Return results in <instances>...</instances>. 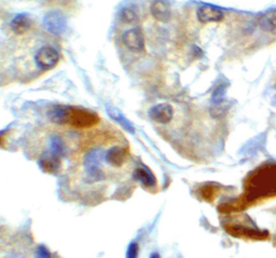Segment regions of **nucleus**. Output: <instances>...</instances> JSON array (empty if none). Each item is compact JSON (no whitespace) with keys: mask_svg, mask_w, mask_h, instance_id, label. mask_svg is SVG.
I'll return each instance as SVG.
<instances>
[{"mask_svg":"<svg viewBox=\"0 0 276 258\" xmlns=\"http://www.w3.org/2000/svg\"><path fill=\"white\" fill-rule=\"evenodd\" d=\"M173 108L167 103L155 105L154 108H151L149 111L150 119H152L160 124H167L168 122H171V120L173 119Z\"/></svg>","mask_w":276,"mask_h":258,"instance_id":"6e6552de","label":"nucleus"},{"mask_svg":"<svg viewBox=\"0 0 276 258\" xmlns=\"http://www.w3.org/2000/svg\"><path fill=\"white\" fill-rule=\"evenodd\" d=\"M39 165L42 168L43 171L49 172V173H55L59 170L62 161H60V157L54 155L51 152H47L41 156Z\"/></svg>","mask_w":276,"mask_h":258,"instance_id":"f8f14e48","label":"nucleus"},{"mask_svg":"<svg viewBox=\"0 0 276 258\" xmlns=\"http://www.w3.org/2000/svg\"><path fill=\"white\" fill-rule=\"evenodd\" d=\"M151 14L154 15L155 19L159 22L166 23L171 20L172 11L171 8L163 0H156L151 6Z\"/></svg>","mask_w":276,"mask_h":258,"instance_id":"9b49d317","label":"nucleus"},{"mask_svg":"<svg viewBox=\"0 0 276 258\" xmlns=\"http://www.w3.org/2000/svg\"><path fill=\"white\" fill-rule=\"evenodd\" d=\"M48 114L53 123L76 128H90L100 122L96 113L77 106L55 105L50 109Z\"/></svg>","mask_w":276,"mask_h":258,"instance_id":"f257e3e1","label":"nucleus"},{"mask_svg":"<svg viewBox=\"0 0 276 258\" xmlns=\"http://www.w3.org/2000/svg\"><path fill=\"white\" fill-rule=\"evenodd\" d=\"M260 27L266 31L276 30V9L268 13H265L259 22Z\"/></svg>","mask_w":276,"mask_h":258,"instance_id":"dca6fc26","label":"nucleus"},{"mask_svg":"<svg viewBox=\"0 0 276 258\" xmlns=\"http://www.w3.org/2000/svg\"><path fill=\"white\" fill-rule=\"evenodd\" d=\"M58 61V53L51 47L41 48L36 55V63L42 70L54 68Z\"/></svg>","mask_w":276,"mask_h":258,"instance_id":"20e7f679","label":"nucleus"},{"mask_svg":"<svg viewBox=\"0 0 276 258\" xmlns=\"http://www.w3.org/2000/svg\"><path fill=\"white\" fill-rule=\"evenodd\" d=\"M128 150L121 146L111 148L106 154V161L110 166L119 168L122 167L127 162Z\"/></svg>","mask_w":276,"mask_h":258,"instance_id":"9d476101","label":"nucleus"},{"mask_svg":"<svg viewBox=\"0 0 276 258\" xmlns=\"http://www.w3.org/2000/svg\"><path fill=\"white\" fill-rule=\"evenodd\" d=\"M227 231L233 236L243 237L247 239H264L266 237H269V234H266V231L261 233V231L259 230H256V229L245 227V226H239V225L228 226Z\"/></svg>","mask_w":276,"mask_h":258,"instance_id":"1a4fd4ad","label":"nucleus"},{"mask_svg":"<svg viewBox=\"0 0 276 258\" xmlns=\"http://www.w3.org/2000/svg\"><path fill=\"white\" fill-rule=\"evenodd\" d=\"M135 179L138 180L145 188L152 189L157 185V179L148 168L146 167H139L135 170Z\"/></svg>","mask_w":276,"mask_h":258,"instance_id":"ddd939ff","label":"nucleus"},{"mask_svg":"<svg viewBox=\"0 0 276 258\" xmlns=\"http://www.w3.org/2000/svg\"><path fill=\"white\" fill-rule=\"evenodd\" d=\"M122 20L127 23H134L137 21L138 16H137V12L134 10V9L132 8H127L124 9L121 13Z\"/></svg>","mask_w":276,"mask_h":258,"instance_id":"a211bd4d","label":"nucleus"},{"mask_svg":"<svg viewBox=\"0 0 276 258\" xmlns=\"http://www.w3.org/2000/svg\"><path fill=\"white\" fill-rule=\"evenodd\" d=\"M150 258H160V255H159V254H157V253H155V254L151 255V257H150Z\"/></svg>","mask_w":276,"mask_h":258,"instance_id":"4be33fe9","label":"nucleus"},{"mask_svg":"<svg viewBox=\"0 0 276 258\" xmlns=\"http://www.w3.org/2000/svg\"><path fill=\"white\" fill-rule=\"evenodd\" d=\"M32 21L26 14H20L15 16L13 21L11 22V28L17 34H22L25 33L26 31H28Z\"/></svg>","mask_w":276,"mask_h":258,"instance_id":"2eb2a0df","label":"nucleus"},{"mask_svg":"<svg viewBox=\"0 0 276 258\" xmlns=\"http://www.w3.org/2000/svg\"><path fill=\"white\" fill-rule=\"evenodd\" d=\"M44 27L54 34H60L65 31V17L58 12H50L44 17Z\"/></svg>","mask_w":276,"mask_h":258,"instance_id":"0eeeda50","label":"nucleus"},{"mask_svg":"<svg viewBox=\"0 0 276 258\" xmlns=\"http://www.w3.org/2000/svg\"><path fill=\"white\" fill-rule=\"evenodd\" d=\"M249 197H270L276 195V165L262 167L247 181Z\"/></svg>","mask_w":276,"mask_h":258,"instance_id":"f03ea898","label":"nucleus"},{"mask_svg":"<svg viewBox=\"0 0 276 258\" xmlns=\"http://www.w3.org/2000/svg\"><path fill=\"white\" fill-rule=\"evenodd\" d=\"M198 20L203 24L220 22L224 20V12H222L218 7L211 5H203L198 10Z\"/></svg>","mask_w":276,"mask_h":258,"instance_id":"423d86ee","label":"nucleus"},{"mask_svg":"<svg viewBox=\"0 0 276 258\" xmlns=\"http://www.w3.org/2000/svg\"><path fill=\"white\" fill-rule=\"evenodd\" d=\"M123 42L129 50L133 52H141L145 47L144 35L139 28H133L123 34Z\"/></svg>","mask_w":276,"mask_h":258,"instance_id":"39448f33","label":"nucleus"},{"mask_svg":"<svg viewBox=\"0 0 276 258\" xmlns=\"http://www.w3.org/2000/svg\"><path fill=\"white\" fill-rule=\"evenodd\" d=\"M107 112H108V114L110 115V118L117 122L119 125H121L124 129L128 130L131 133L135 132V129H134V127H133L132 123L126 117H124L120 110L110 105V106H108V108H107Z\"/></svg>","mask_w":276,"mask_h":258,"instance_id":"4468645a","label":"nucleus"},{"mask_svg":"<svg viewBox=\"0 0 276 258\" xmlns=\"http://www.w3.org/2000/svg\"><path fill=\"white\" fill-rule=\"evenodd\" d=\"M5 258H25L23 255L21 254H17V253H13V254H10V255H8L6 256Z\"/></svg>","mask_w":276,"mask_h":258,"instance_id":"412c9836","label":"nucleus"},{"mask_svg":"<svg viewBox=\"0 0 276 258\" xmlns=\"http://www.w3.org/2000/svg\"><path fill=\"white\" fill-rule=\"evenodd\" d=\"M35 258H51V254L44 246H39L38 250L36 251Z\"/></svg>","mask_w":276,"mask_h":258,"instance_id":"aec40b11","label":"nucleus"},{"mask_svg":"<svg viewBox=\"0 0 276 258\" xmlns=\"http://www.w3.org/2000/svg\"><path fill=\"white\" fill-rule=\"evenodd\" d=\"M138 245L137 243H132L129 246V250L127 253V258H137L138 257Z\"/></svg>","mask_w":276,"mask_h":258,"instance_id":"6ab92c4d","label":"nucleus"},{"mask_svg":"<svg viewBox=\"0 0 276 258\" xmlns=\"http://www.w3.org/2000/svg\"><path fill=\"white\" fill-rule=\"evenodd\" d=\"M50 152L60 158L63 157L65 154L64 141L57 136L52 137L50 140Z\"/></svg>","mask_w":276,"mask_h":258,"instance_id":"f3484780","label":"nucleus"},{"mask_svg":"<svg viewBox=\"0 0 276 258\" xmlns=\"http://www.w3.org/2000/svg\"><path fill=\"white\" fill-rule=\"evenodd\" d=\"M103 157L104 153L102 150L93 149L88 151L83 159V168L85 177L88 182H101L105 179V173L103 170Z\"/></svg>","mask_w":276,"mask_h":258,"instance_id":"7ed1b4c3","label":"nucleus"}]
</instances>
